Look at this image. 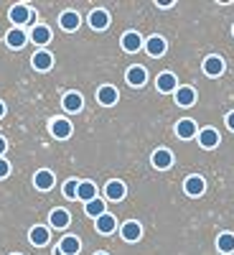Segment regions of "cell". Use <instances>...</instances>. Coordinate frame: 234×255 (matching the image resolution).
<instances>
[{
	"instance_id": "cell-22",
	"label": "cell",
	"mask_w": 234,
	"mask_h": 255,
	"mask_svg": "<svg viewBox=\"0 0 234 255\" xmlns=\"http://www.w3.org/2000/svg\"><path fill=\"white\" fill-rule=\"evenodd\" d=\"M59 250H61L64 255H77V253L81 250V243H79V238H74V235H67V238H61V243H59Z\"/></svg>"
},
{
	"instance_id": "cell-33",
	"label": "cell",
	"mask_w": 234,
	"mask_h": 255,
	"mask_svg": "<svg viewBox=\"0 0 234 255\" xmlns=\"http://www.w3.org/2000/svg\"><path fill=\"white\" fill-rule=\"evenodd\" d=\"M158 5H160V8H171L173 0H158Z\"/></svg>"
},
{
	"instance_id": "cell-4",
	"label": "cell",
	"mask_w": 234,
	"mask_h": 255,
	"mask_svg": "<svg viewBox=\"0 0 234 255\" xmlns=\"http://www.w3.org/2000/svg\"><path fill=\"white\" fill-rule=\"evenodd\" d=\"M125 194H127V189H125V184L117 181V179H112L107 186H104V197H107L110 202H120V199H125Z\"/></svg>"
},
{
	"instance_id": "cell-23",
	"label": "cell",
	"mask_w": 234,
	"mask_h": 255,
	"mask_svg": "<svg viewBox=\"0 0 234 255\" xmlns=\"http://www.w3.org/2000/svg\"><path fill=\"white\" fill-rule=\"evenodd\" d=\"M176 102L181 105V108H191V105L196 102L194 87H178V90H176Z\"/></svg>"
},
{
	"instance_id": "cell-30",
	"label": "cell",
	"mask_w": 234,
	"mask_h": 255,
	"mask_svg": "<svg viewBox=\"0 0 234 255\" xmlns=\"http://www.w3.org/2000/svg\"><path fill=\"white\" fill-rule=\"evenodd\" d=\"M77 191H79V181L77 179H69L64 184V197L67 199H77Z\"/></svg>"
},
{
	"instance_id": "cell-6",
	"label": "cell",
	"mask_w": 234,
	"mask_h": 255,
	"mask_svg": "<svg viewBox=\"0 0 234 255\" xmlns=\"http://www.w3.org/2000/svg\"><path fill=\"white\" fill-rule=\"evenodd\" d=\"M51 135L59 138V140L69 138V135H72V123H69V120H64V118H56V120L51 123Z\"/></svg>"
},
{
	"instance_id": "cell-15",
	"label": "cell",
	"mask_w": 234,
	"mask_h": 255,
	"mask_svg": "<svg viewBox=\"0 0 234 255\" xmlns=\"http://www.w3.org/2000/svg\"><path fill=\"white\" fill-rule=\"evenodd\" d=\"M77 199H81L84 204H89L92 199H97V186L92 181H79V191H77Z\"/></svg>"
},
{
	"instance_id": "cell-36",
	"label": "cell",
	"mask_w": 234,
	"mask_h": 255,
	"mask_svg": "<svg viewBox=\"0 0 234 255\" xmlns=\"http://www.w3.org/2000/svg\"><path fill=\"white\" fill-rule=\"evenodd\" d=\"M54 255H64V253H61V250H59V248H56V250H54Z\"/></svg>"
},
{
	"instance_id": "cell-19",
	"label": "cell",
	"mask_w": 234,
	"mask_h": 255,
	"mask_svg": "<svg viewBox=\"0 0 234 255\" xmlns=\"http://www.w3.org/2000/svg\"><path fill=\"white\" fill-rule=\"evenodd\" d=\"M176 135L183 138V140L194 138V135H196V123H194V120H188V118L178 120V125H176Z\"/></svg>"
},
{
	"instance_id": "cell-27",
	"label": "cell",
	"mask_w": 234,
	"mask_h": 255,
	"mask_svg": "<svg viewBox=\"0 0 234 255\" xmlns=\"http://www.w3.org/2000/svg\"><path fill=\"white\" fill-rule=\"evenodd\" d=\"M31 41H33V44H38V46L49 44V41H51V28H49V26H33Z\"/></svg>"
},
{
	"instance_id": "cell-37",
	"label": "cell",
	"mask_w": 234,
	"mask_h": 255,
	"mask_svg": "<svg viewBox=\"0 0 234 255\" xmlns=\"http://www.w3.org/2000/svg\"><path fill=\"white\" fill-rule=\"evenodd\" d=\"M97 255H107V253H97Z\"/></svg>"
},
{
	"instance_id": "cell-28",
	"label": "cell",
	"mask_w": 234,
	"mask_h": 255,
	"mask_svg": "<svg viewBox=\"0 0 234 255\" xmlns=\"http://www.w3.org/2000/svg\"><path fill=\"white\" fill-rule=\"evenodd\" d=\"M217 248H219V253H224V255L234 253V235H232V232H222V235L217 238Z\"/></svg>"
},
{
	"instance_id": "cell-13",
	"label": "cell",
	"mask_w": 234,
	"mask_h": 255,
	"mask_svg": "<svg viewBox=\"0 0 234 255\" xmlns=\"http://www.w3.org/2000/svg\"><path fill=\"white\" fill-rule=\"evenodd\" d=\"M61 105H64V110H67V113H79L84 100H81L79 92H67V95H64V100H61Z\"/></svg>"
},
{
	"instance_id": "cell-24",
	"label": "cell",
	"mask_w": 234,
	"mask_h": 255,
	"mask_svg": "<svg viewBox=\"0 0 234 255\" xmlns=\"http://www.w3.org/2000/svg\"><path fill=\"white\" fill-rule=\"evenodd\" d=\"M117 227V220L110 215V212H104L102 217H97V232H102V235H110V232H115Z\"/></svg>"
},
{
	"instance_id": "cell-21",
	"label": "cell",
	"mask_w": 234,
	"mask_h": 255,
	"mask_svg": "<svg viewBox=\"0 0 234 255\" xmlns=\"http://www.w3.org/2000/svg\"><path fill=\"white\" fill-rule=\"evenodd\" d=\"M69 222H72V217H69V212H67V209H54L51 215H49V225L56 227V230H64Z\"/></svg>"
},
{
	"instance_id": "cell-31",
	"label": "cell",
	"mask_w": 234,
	"mask_h": 255,
	"mask_svg": "<svg viewBox=\"0 0 234 255\" xmlns=\"http://www.w3.org/2000/svg\"><path fill=\"white\" fill-rule=\"evenodd\" d=\"M8 174H10V163L5 158H0V179H5Z\"/></svg>"
},
{
	"instance_id": "cell-2",
	"label": "cell",
	"mask_w": 234,
	"mask_h": 255,
	"mask_svg": "<svg viewBox=\"0 0 234 255\" xmlns=\"http://www.w3.org/2000/svg\"><path fill=\"white\" fill-rule=\"evenodd\" d=\"M120 235H122V240H127V243H135V240L143 238V227H140V222L130 220V222H125V225H122Z\"/></svg>"
},
{
	"instance_id": "cell-14",
	"label": "cell",
	"mask_w": 234,
	"mask_h": 255,
	"mask_svg": "<svg viewBox=\"0 0 234 255\" xmlns=\"http://www.w3.org/2000/svg\"><path fill=\"white\" fill-rule=\"evenodd\" d=\"M79 13H74V10H64L61 13V18H59V26L64 28V31H77L79 28Z\"/></svg>"
},
{
	"instance_id": "cell-11",
	"label": "cell",
	"mask_w": 234,
	"mask_h": 255,
	"mask_svg": "<svg viewBox=\"0 0 234 255\" xmlns=\"http://www.w3.org/2000/svg\"><path fill=\"white\" fill-rule=\"evenodd\" d=\"M26 41H28V36H26L23 28H10V31L5 33V44H8L10 49H20Z\"/></svg>"
},
{
	"instance_id": "cell-32",
	"label": "cell",
	"mask_w": 234,
	"mask_h": 255,
	"mask_svg": "<svg viewBox=\"0 0 234 255\" xmlns=\"http://www.w3.org/2000/svg\"><path fill=\"white\" fill-rule=\"evenodd\" d=\"M227 128H229V130H234V113L227 115Z\"/></svg>"
},
{
	"instance_id": "cell-5",
	"label": "cell",
	"mask_w": 234,
	"mask_h": 255,
	"mask_svg": "<svg viewBox=\"0 0 234 255\" xmlns=\"http://www.w3.org/2000/svg\"><path fill=\"white\" fill-rule=\"evenodd\" d=\"M89 26H92L94 31H104V28L110 26V13L102 10V8L92 10V13H89Z\"/></svg>"
},
{
	"instance_id": "cell-1",
	"label": "cell",
	"mask_w": 234,
	"mask_h": 255,
	"mask_svg": "<svg viewBox=\"0 0 234 255\" xmlns=\"http://www.w3.org/2000/svg\"><path fill=\"white\" fill-rule=\"evenodd\" d=\"M10 20H13L15 26L33 23V20H36V13H33L28 5H13V8H10Z\"/></svg>"
},
{
	"instance_id": "cell-25",
	"label": "cell",
	"mask_w": 234,
	"mask_h": 255,
	"mask_svg": "<svg viewBox=\"0 0 234 255\" xmlns=\"http://www.w3.org/2000/svg\"><path fill=\"white\" fill-rule=\"evenodd\" d=\"M199 143H201V148H217L219 133L214 130V128H204V130L199 133Z\"/></svg>"
},
{
	"instance_id": "cell-29",
	"label": "cell",
	"mask_w": 234,
	"mask_h": 255,
	"mask_svg": "<svg viewBox=\"0 0 234 255\" xmlns=\"http://www.w3.org/2000/svg\"><path fill=\"white\" fill-rule=\"evenodd\" d=\"M84 212H87L89 217H94V220H97V217H102L107 209H104V202H102V199H92L89 204H84Z\"/></svg>"
},
{
	"instance_id": "cell-3",
	"label": "cell",
	"mask_w": 234,
	"mask_h": 255,
	"mask_svg": "<svg viewBox=\"0 0 234 255\" xmlns=\"http://www.w3.org/2000/svg\"><path fill=\"white\" fill-rule=\"evenodd\" d=\"M183 189H186V194L188 197H201L204 191H206V181L201 176H188L183 181Z\"/></svg>"
},
{
	"instance_id": "cell-35",
	"label": "cell",
	"mask_w": 234,
	"mask_h": 255,
	"mask_svg": "<svg viewBox=\"0 0 234 255\" xmlns=\"http://www.w3.org/2000/svg\"><path fill=\"white\" fill-rule=\"evenodd\" d=\"M3 115H5V105H3V102H0V118H3Z\"/></svg>"
},
{
	"instance_id": "cell-17",
	"label": "cell",
	"mask_w": 234,
	"mask_h": 255,
	"mask_svg": "<svg viewBox=\"0 0 234 255\" xmlns=\"http://www.w3.org/2000/svg\"><path fill=\"white\" fill-rule=\"evenodd\" d=\"M158 92H173V90H178V84H176V74H171V72H163V74H158Z\"/></svg>"
},
{
	"instance_id": "cell-20",
	"label": "cell",
	"mask_w": 234,
	"mask_h": 255,
	"mask_svg": "<svg viewBox=\"0 0 234 255\" xmlns=\"http://www.w3.org/2000/svg\"><path fill=\"white\" fill-rule=\"evenodd\" d=\"M125 79H127V84H133V87H143L145 79H148V72L143 67H130L127 74H125Z\"/></svg>"
},
{
	"instance_id": "cell-7",
	"label": "cell",
	"mask_w": 234,
	"mask_h": 255,
	"mask_svg": "<svg viewBox=\"0 0 234 255\" xmlns=\"http://www.w3.org/2000/svg\"><path fill=\"white\" fill-rule=\"evenodd\" d=\"M122 49H125V51H130V54L140 51V49H143V38H140V33L127 31V33L122 36Z\"/></svg>"
},
{
	"instance_id": "cell-10",
	"label": "cell",
	"mask_w": 234,
	"mask_h": 255,
	"mask_svg": "<svg viewBox=\"0 0 234 255\" xmlns=\"http://www.w3.org/2000/svg\"><path fill=\"white\" fill-rule=\"evenodd\" d=\"M97 100L104 105V108H112V105L117 102V90L112 87V84H104V87L97 90Z\"/></svg>"
},
{
	"instance_id": "cell-16",
	"label": "cell",
	"mask_w": 234,
	"mask_h": 255,
	"mask_svg": "<svg viewBox=\"0 0 234 255\" xmlns=\"http://www.w3.org/2000/svg\"><path fill=\"white\" fill-rule=\"evenodd\" d=\"M28 238H31V243L36 245V248H44L46 243H49V227H44V225H36L31 232H28Z\"/></svg>"
},
{
	"instance_id": "cell-8",
	"label": "cell",
	"mask_w": 234,
	"mask_h": 255,
	"mask_svg": "<svg viewBox=\"0 0 234 255\" xmlns=\"http://www.w3.org/2000/svg\"><path fill=\"white\" fill-rule=\"evenodd\" d=\"M31 61H33V69H38V72H49L54 67V56L49 51H36Z\"/></svg>"
},
{
	"instance_id": "cell-34",
	"label": "cell",
	"mask_w": 234,
	"mask_h": 255,
	"mask_svg": "<svg viewBox=\"0 0 234 255\" xmlns=\"http://www.w3.org/2000/svg\"><path fill=\"white\" fill-rule=\"evenodd\" d=\"M5 148H8V143H5V138H0V156L5 153Z\"/></svg>"
},
{
	"instance_id": "cell-26",
	"label": "cell",
	"mask_w": 234,
	"mask_h": 255,
	"mask_svg": "<svg viewBox=\"0 0 234 255\" xmlns=\"http://www.w3.org/2000/svg\"><path fill=\"white\" fill-rule=\"evenodd\" d=\"M33 184H36V189H41V191H49V189L54 186V174L46 171V168H41V171L33 176Z\"/></svg>"
},
{
	"instance_id": "cell-9",
	"label": "cell",
	"mask_w": 234,
	"mask_h": 255,
	"mask_svg": "<svg viewBox=\"0 0 234 255\" xmlns=\"http://www.w3.org/2000/svg\"><path fill=\"white\" fill-rule=\"evenodd\" d=\"M204 72L209 77H219L224 72V59L222 56H206L204 59Z\"/></svg>"
},
{
	"instance_id": "cell-12",
	"label": "cell",
	"mask_w": 234,
	"mask_h": 255,
	"mask_svg": "<svg viewBox=\"0 0 234 255\" xmlns=\"http://www.w3.org/2000/svg\"><path fill=\"white\" fill-rule=\"evenodd\" d=\"M145 51L151 56H163L165 54V38L163 36H151L145 41Z\"/></svg>"
},
{
	"instance_id": "cell-18",
	"label": "cell",
	"mask_w": 234,
	"mask_h": 255,
	"mask_svg": "<svg viewBox=\"0 0 234 255\" xmlns=\"http://www.w3.org/2000/svg\"><path fill=\"white\" fill-rule=\"evenodd\" d=\"M153 166L156 168H171L173 166V153L168 151V148H158L153 153Z\"/></svg>"
}]
</instances>
